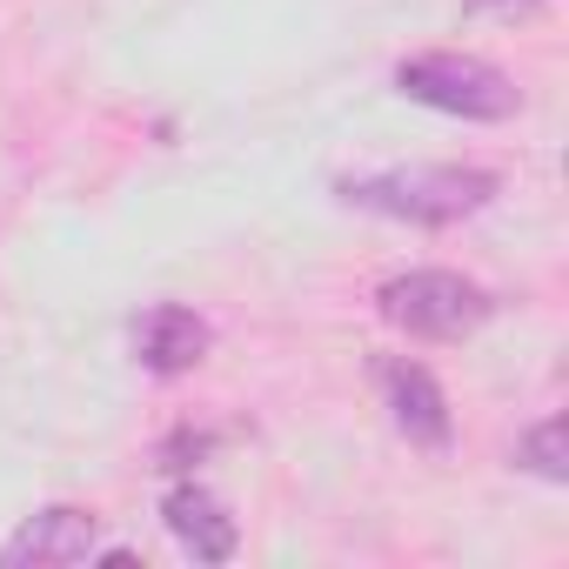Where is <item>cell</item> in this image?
I'll return each mask as SVG.
<instances>
[{
  "instance_id": "cell-2",
  "label": "cell",
  "mask_w": 569,
  "mask_h": 569,
  "mask_svg": "<svg viewBox=\"0 0 569 569\" xmlns=\"http://www.w3.org/2000/svg\"><path fill=\"white\" fill-rule=\"evenodd\" d=\"M376 309L389 329L416 336V342H462L489 322V289L456 268H409V274H389L376 289Z\"/></svg>"
},
{
  "instance_id": "cell-1",
  "label": "cell",
  "mask_w": 569,
  "mask_h": 569,
  "mask_svg": "<svg viewBox=\"0 0 569 569\" xmlns=\"http://www.w3.org/2000/svg\"><path fill=\"white\" fill-rule=\"evenodd\" d=\"M496 174L489 168H462V161H409V168H376V174H349L336 181V194L349 208L409 221V228H449L469 221L476 208L496 201Z\"/></svg>"
},
{
  "instance_id": "cell-9",
  "label": "cell",
  "mask_w": 569,
  "mask_h": 569,
  "mask_svg": "<svg viewBox=\"0 0 569 569\" xmlns=\"http://www.w3.org/2000/svg\"><path fill=\"white\" fill-rule=\"evenodd\" d=\"M469 8H536V0H469Z\"/></svg>"
},
{
  "instance_id": "cell-3",
  "label": "cell",
  "mask_w": 569,
  "mask_h": 569,
  "mask_svg": "<svg viewBox=\"0 0 569 569\" xmlns=\"http://www.w3.org/2000/svg\"><path fill=\"white\" fill-rule=\"evenodd\" d=\"M396 94L416 101V108H436V114H456V121H509L522 108L516 81L482 61V54H456V48H436V54H409L396 61Z\"/></svg>"
},
{
  "instance_id": "cell-8",
  "label": "cell",
  "mask_w": 569,
  "mask_h": 569,
  "mask_svg": "<svg viewBox=\"0 0 569 569\" xmlns=\"http://www.w3.org/2000/svg\"><path fill=\"white\" fill-rule=\"evenodd\" d=\"M569 429H562V416H542L536 429H522L516 436V469H529V476H542V482H569V442H562Z\"/></svg>"
},
{
  "instance_id": "cell-6",
  "label": "cell",
  "mask_w": 569,
  "mask_h": 569,
  "mask_svg": "<svg viewBox=\"0 0 569 569\" xmlns=\"http://www.w3.org/2000/svg\"><path fill=\"white\" fill-rule=\"evenodd\" d=\"M128 342H134V362H141L148 376H188V369L214 349V329H208L194 309H181V302H154L148 316H134Z\"/></svg>"
},
{
  "instance_id": "cell-5",
  "label": "cell",
  "mask_w": 569,
  "mask_h": 569,
  "mask_svg": "<svg viewBox=\"0 0 569 569\" xmlns=\"http://www.w3.org/2000/svg\"><path fill=\"white\" fill-rule=\"evenodd\" d=\"M382 402H389V422L416 442V449H449L456 442V422H449V396H442V382L422 369V362H409V356H396V362H382Z\"/></svg>"
},
{
  "instance_id": "cell-7",
  "label": "cell",
  "mask_w": 569,
  "mask_h": 569,
  "mask_svg": "<svg viewBox=\"0 0 569 569\" xmlns=\"http://www.w3.org/2000/svg\"><path fill=\"white\" fill-rule=\"evenodd\" d=\"M161 522L181 542V556H194V562H228L241 549V529H234L228 502L208 482H174L168 502H161Z\"/></svg>"
},
{
  "instance_id": "cell-4",
  "label": "cell",
  "mask_w": 569,
  "mask_h": 569,
  "mask_svg": "<svg viewBox=\"0 0 569 569\" xmlns=\"http://www.w3.org/2000/svg\"><path fill=\"white\" fill-rule=\"evenodd\" d=\"M94 549H101L94 509L54 502V509H34L8 542H0V569H61V562H88Z\"/></svg>"
}]
</instances>
